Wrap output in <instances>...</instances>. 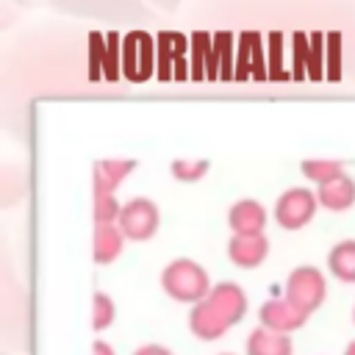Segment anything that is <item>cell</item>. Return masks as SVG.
<instances>
[{"label":"cell","instance_id":"cell-2","mask_svg":"<svg viewBox=\"0 0 355 355\" xmlns=\"http://www.w3.org/2000/svg\"><path fill=\"white\" fill-rule=\"evenodd\" d=\"M327 294L324 275L316 266H297L286 280V300L302 308L305 313H313Z\"/></svg>","mask_w":355,"mask_h":355},{"label":"cell","instance_id":"cell-17","mask_svg":"<svg viewBox=\"0 0 355 355\" xmlns=\"http://www.w3.org/2000/svg\"><path fill=\"white\" fill-rule=\"evenodd\" d=\"M186 50V39L180 33H161L158 36V75L169 78V58H178Z\"/></svg>","mask_w":355,"mask_h":355},{"label":"cell","instance_id":"cell-21","mask_svg":"<svg viewBox=\"0 0 355 355\" xmlns=\"http://www.w3.org/2000/svg\"><path fill=\"white\" fill-rule=\"evenodd\" d=\"M327 50H330V78H338V53H341V36L327 33Z\"/></svg>","mask_w":355,"mask_h":355},{"label":"cell","instance_id":"cell-19","mask_svg":"<svg viewBox=\"0 0 355 355\" xmlns=\"http://www.w3.org/2000/svg\"><path fill=\"white\" fill-rule=\"evenodd\" d=\"M116 319V305L105 291H94L92 300V327L94 330H105L111 327V322Z\"/></svg>","mask_w":355,"mask_h":355},{"label":"cell","instance_id":"cell-24","mask_svg":"<svg viewBox=\"0 0 355 355\" xmlns=\"http://www.w3.org/2000/svg\"><path fill=\"white\" fill-rule=\"evenodd\" d=\"M92 355H116V352L111 349V344H105V341H94V344H92Z\"/></svg>","mask_w":355,"mask_h":355},{"label":"cell","instance_id":"cell-1","mask_svg":"<svg viewBox=\"0 0 355 355\" xmlns=\"http://www.w3.org/2000/svg\"><path fill=\"white\" fill-rule=\"evenodd\" d=\"M161 286L172 300L191 302V305L202 302L214 288L208 280V272L191 258H178L166 263V269L161 272Z\"/></svg>","mask_w":355,"mask_h":355},{"label":"cell","instance_id":"cell-27","mask_svg":"<svg viewBox=\"0 0 355 355\" xmlns=\"http://www.w3.org/2000/svg\"><path fill=\"white\" fill-rule=\"evenodd\" d=\"M352 319H355V311H352Z\"/></svg>","mask_w":355,"mask_h":355},{"label":"cell","instance_id":"cell-4","mask_svg":"<svg viewBox=\"0 0 355 355\" xmlns=\"http://www.w3.org/2000/svg\"><path fill=\"white\" fill-rule=\"evenodd\" d=\"M158 222H161V214H158V205L147 197H133L122 205V214H119V227L125 233V239L130 241H147L155 236L158 230Z\"/></svg>","mask_w":355,"mask_h":355},{"label":"cell","instance_id":"cell-23","mask_svg":"<svg viewBox=\"0 0 355 355\" xmlns=\"http://www.w3.org/2000/svg\"><path fill=\"white\" fill-rule=\"evenodd\" d=\"M133 355H172L166 347H161V344H144V347H139Z\"/></svg>","mask_w":355,"mask_h":355},{"label":"cell","instance_id":"cell-8","mask_svg":"<svg viewBox=\"0 0 355 355\" xmlns=\"http://www.w3.org/2000/svg\"><path fill=\"white\" fill-rule=\"evenodd\" d=\"M227 225L233 236H258L266 227V211L258 200H239L227 211Z\"/></svg>","mask_w":355,"mask_h":355},{"label":"cell","instance_id":"cell-10","mask_svg":"<svg viewBox=\"0 0 355 355\" xmlns=\"http://www.w3.org/2000/svg\"><path fill=\"white\" fill-rule=\"evenodd\" d=\"M136 169L133 158H103L94 164V194H114L116 186Z\"/></svg>","mask_w":355,"mask_h":355},{"label":"cell","instance_id":"cell-18","mask_svg":"<svg viewBox=\"0 0 355 355\" xmlns=\"http://www.w3.org/2000/svg\"><path fill=\"white\" fill-rule=\"evenodd\" d=\"M208 166H211V164H208L205 158H178V161L169 164V172H172V178L180 180V183H194V180L205 178Z\"/></svg>","mask_w":355,"mask_h":355},{"label":"cell","instance_id":"cell-7","mask_svg":"<svg viewBox=\"0 0 355 355\" xmlns=\"http://www.w3.org/2000/svg\"><path fill=\"white\" fill-rule=\"evenodd\" d=\"M205 300H208V305H211L230 327L239 324V322L244 319V313H247V294H244L241 286H236V283H230V280L216 283Z\"/></svg>","mask_w":355,"mask_h":355},{"label":"cell","instance_id":"cell-20","mask_svg":"<svg viewBox=\"0 0 355 355\" xmlns=\"http://www.w3.org/2000/svg\"><path fill=\"white\" fill-rule=\"evenodd\" d=\"M122 205L114 194H94V225H114L119 222Z\"/></svg>","mask_w":355,"mask_h":355},{"label":"cell","instance_id":"cell-13","mask_svg":"<svg viewBox=\"0 0 355 355\" xmlns=\"http://www.w3.org/2000/svg\"><path fill=\"white\" fill-rule=\"evenodd\" d=\"M125 247V233L122 227L114 222V225H94V244H92V252H94V261L97 263H111L119 258Z\"/></svg>","mask_w":355,"mask_h":355},{"label":"cell","instance_id":"cell-25","mask_svg":"<svg viewBox=\"0 0 355 355\" xmlns=\"http://www.w3.org/2000/svg\"><path fill=\"white\" fill-rule=\"evenodd\" d=\"M344 355H355V341H349V344H347V349H344Z\"/></svg>","mask_w":355,"mask_h":355},{"label":"cell","instance_id":"cell-16","mask_svg":"<svg viewBox=\"0 0 355 355\" xmlns=\"http://www.w3.org/2000/svg\"><path fill=\"white\" fill-rule=\"evenodd\" d=\"M300 169H302V175H305L311 183H316V186L330 183L333 178L344 175V164L336 161V158H308V161L300 164Z\"/></svg>","mask_w":355,"mask_h":355},{"label":"cell","instance_id":"cell-6","mask_svg":"<svg viewBox=\"0 0 355 355\" xmlns=\"http://www.w3.org/2000/svg\"><path fill=\"white\" fill-rule=\"evenodd\" d=\"M311 313H305L302 308H297L294 302H288L286 297L283 300H266L263 305H261V311H258V319H261V327H266V330H275V333H294V330H300L302 324H305V319H308Z\"/></svg>","mask_w":355,"mask_h":355},{"label":"cell","instance_id":"cell-22","mask_svg":"<svg viewBox=\"0 0 355 355\" xmlns=\"http://www.w3.org/2000/svg\"><path fill=\"white\" fill-rule=\"evenodd\" d=\"M116 50H119V39H116V33H111L108 36V58H105V75L114 80L116 78Z\"/></svg>","mask_w":355,"mask_h":355},{"label":"cell","instance_id":"cell-26","mask_svg":"<svg viewBox=\"0 0 355 355\" xmlns=\"http://www.w3.org/2000/svg\"><path fill=\"white\" fill-rule=\"evenodd\" d=\"M222 355H230V352H222Z\"/></svg>","mask_w":355,"mask_h":355},{"label":"cell","instance_id":"cell-12","mask_svg":"<svg viewBox=\"0 0 355 355\" xmlns=\"http://www.w3.org/2000/svg\"><path fill=\"white\" fill-rule=\"evenodd\" d=\"M316 197L327 211H347L355 205V180L349 175H338L330 183H322L316 189Z\"/></svg>","mask_w":355,"mask_h":355},{"label":"cell","instance_id":"cell-14","mask_svg":"<svg viewBox=\"0 0 355 355\" xmlns=\"http://www.w3.org/2000/svg\"><path fill=\"white\" fill-rule=\"evenodd\" d=\"M291 338L266 327H255L247 338V355H291Z\"/></svg>","mask_w":355,"mask_h":355},{"label":"cell","instance_id":"cell-9","mask_svg":"<svg viewBox=\"0 0 355 355\" xmlns=\"http://www.w3.org/2000/svg\"><path fill=\"white\" fill-rule=\"evenodd\" d=\"M269 255V239L263 233L258 236H233L227 241V258L241 269H255Z\"/></svg>","mask_w":355,"mask_h":355},{"label":"cell","instance_id":"cell-5","mask_svg":"<svg viewBox=\"0 0 355 355\" xmlns=\"http://www.w3.org/2000/svg\"><path fill=\"white\" fill-rule=\"evenodd\" d=\"M122 67L130 80H144L153 72V36L133 31L122 42Z\"/></svg>","mask_w":355,"mask_h":355},{"label":"cell","instance_id":"cell-11","mask_svg":"<svg viewBox=\"0 0 355 355\" xmlns=\"http://www.w3.org/2000/svg\"><path fill=\"white\" fill-rule=\"evenodd\" d=\"M189 327L202 341H214V338H219V336H225L230 330V324L208 305V300L191 305V311H189Z\"/></svg>","mask_w":355,"mask_h":355},{"label":"cell","instance_id":"cell-3","mask_svg":"<svg viewBox=\"0 0 355 355\" xmlns=\"http://www.w3.org/2000/svg\"><path fill=\"white\" fill-rule=\"evenodd\" d=\"M316 205H319L316 191L302 189V186H294V189H288V191H283L277 197V202H275V219L286 230H300V227H305L313 219Z\"/></svg>","mask_w":355,"mask_h":355},{"label":"cell","instance_id":"cell-15","mask_svg":"<svg viewBox=\"0 0 355 355\" xmlns=\"http://www.w3.org/2000/svg\"><path fill=\"white\" fill-rule=\"evenodd\" d=\"M327 269L341 283H355V241L352 239L333 244V250L327 252Z\"/></svg>","mask_w":355,"mask_h":355}]
</instances>
